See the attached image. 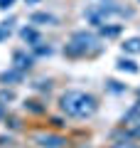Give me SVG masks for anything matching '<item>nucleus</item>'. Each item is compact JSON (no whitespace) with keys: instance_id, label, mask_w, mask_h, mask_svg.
Here are the masks:
<instances>
[{"instance_id":"obj_1","label":"nucleus","mask_w":140,"mask_h":148,"mask_svg":"<svg viewBox=\"0 0 140 148\" xmlns=\"http://www.w3.org/2000/svg\"><path fill=\"white\" fill-rule=\"evenodd\" d=\"M62 109L67 111L69 116H76V119H86L91 116L93 111L99 109L96 99L91 94H84V91H67L62 96Z\"/></svg>"},{"instance_id":"obj_2","label":"nucleus","mask_w":140,"mask_h":148,"mask_svg":"<svg viewBox=\"0 0 140 148\" xmlns=\"http://www.w3.org/2000/svg\"><path fill=\"white\" fill-rule=\"evenodd\" d=\"M93 45H96V37H93L91 32H76V35L71 37V42L67 45V54H71V57L84 54V52H88Z\"/></svg>"},{"instance_id":"obj_3","label":"nucleus","mask_w":140,"mask_h":148,"mask_svg":"<svg viewBox=\"0 0 140 148\" xmlns=\"http://www.w3.org/2000/svg\"><path fill=\"white\" fill-rule=\"evenodd\" d=\"M12 62H15L17 72H25V69L32 67V57H30V54H25V52H15V54H12Z\"/></svg>"},{"instance_id":"obj_4","label":"nucleus","mask_w":140,"mask_h":148,"mask_svg":"<svg viewBox=\"0 0 140 148\" xmlns=\"http://www.w3.org/2000/svg\"><path fill=\"white\" fill-rule=\"evenodd\" d=\"M37 141H39V146H44V148H62L64 146L62 136H47V133H42V136H37Z\"/></svg>"},{"instance_id":"obj_5","label":"nucleus","mask_w":140,"mask_h":148,"mask_svg":"<svg viewBox=\"0 0 140 148\" xmlns=\"http://www.w3.org/2000/svg\"><path fill=\"white\" fill-rule=\"evenodd\" d=\"M125 121H128V126L135 128V133H140V106H133V109L125 114Z\"/></svg>"},{"instance_id":"obj_6","label":"nucleus","mask_w":140,"mask_h":148,"mask_svg":"<svg viewBox=\"0 0 140 148\" xmlns=\"http://www.w3.org/2000/svg\"><path fill=\"white\" fill-rule=\"evenodd\" d=\"M20 35H22V40H25L27 45H32V47L42 45V40H39V32H37V30H32V27H25V30H22Z\"/></svg>"},{"instance_id":"obj_7","label":"nucleus","mask_w":140,"mask_h":148,"mask_svg":"<svg viewBox=\"0 0 140 148\" xmlns=\"http://www.w3.org/2000/svg\"><path fill=\"white\" fill-rule=\"evenodd\" d=\"M123 49H125V52H130V54H138V52H140V37L128 40V42L123 45Z\"/></svg>"},{"instance_id":"obj_8","label":"nucleus","mask_w":140,"mask_h":148,"mask_svg":"<svg viewBox=\"0 0 140 148\" xmlns=\"http://www.w3.org/2000/svg\"><path fill=\"white\" fill-rule=\"evenodd\" d=\"M32 22H57V17L47 15V12H37V15H32Z\"/></svg>"},{"instance_id":"obj_9","label":"nucleus","mask_w":140,"mask_h":148,"mask_svg":"<svg viewBox=\"0 0 140 148\" xmlns=\"http://www.w3.org/2000/svg\"><path fill=\"white\" fill-rule=\"evenodd\" d=\"M3 82H15V79H22V72H3L0 74Z\"/></svg>"},{"instance_id":"obj_10","label":"nucleus","mask_w":140,"mask_h":148,"mask_svg":"<svg viewBox=\"0 0 140 148\" xmlns=\"http://www.w3.org/2000/svg\"><path fill=\"white\" fill-rule=\"evenodd\" d=\"M118 69H123V72H138V67H135V64L133 62H125V59H120V62H118Z\"/></svg>"},{"instance_id":"obj_11","label":"nucleus","mask_w":140,"mask_h":148,"mask_svg":"<svg viewBox=\"0 0 140 148\" xmlns=\"http://www.w3.org/2000/svg\"><path fill=\"white\" fill-rule=\"evenodd\" d=\"M7 35H10V22H3L0 25V40H5Z\"/></svg>"},{"instance_id":"obj_12","label":"nucleus","mask_w":140,"mask_h":148,"mask_svg":"<svg viewBox=\"0 0 140 148\" xmlns=\"http://www.w3.org/2000/svg\"><path fill=\"white\" fill-rule=\"evenodd\" d=\"M101 32H103V35H108V37H113V35H118V32H120V27H118V25H116V27H103Z\"/></svg>"},{"instance_id":"obj_13","label":"nucleus","mask_w":140,"mask_h":148,"mask_svg":"<svg viewBox=\"0 0 140 148\" xmlns=\"http://www.w3.org/2000/svg\"><path fill=\"white\" fill-rule=\"evenodd\" d=\"M113 148H138V146H133V143H113Z\"/></svg>"},{"instance_id":"obj_14","label":"nucleus","mask_w":140,"mask_h":148,"mask_svg":"<svg viewBox=\"0 0 140 148\" xmlns=\"http://www.w3.org/2000/svg\"><path fill=\"white\" fill-rule=\"evenodd\" d=\"M12 3H15V0H0V8H10Z\"/></svg>"},{"instance_id":"obj_15","label":"nucleus","mask_w":140,"mask_h":148,"mask_svg":"<svg viewBox=\"0 0 140 148\" xmlns=\"http://www.w3.org/2000/svg\"><path fill=\"white\" fill-rule=\"evenodd\" d=\"M35 3H39V0H27V5H35Z\"/></svg>"},{"instance_id":"obj_16","label":"nucleus","mask_w":140,"mask_h":148,"mask_svg":"<svg viewBox=\"0 0 140 148\" xmlns=\"http://www.w3.org/2000/svg\"><path fill=\"white\" fill-rule=\"evenodd\" d=\"M0 116H3V106H0Z\"/></svg>"}]
</instances>
